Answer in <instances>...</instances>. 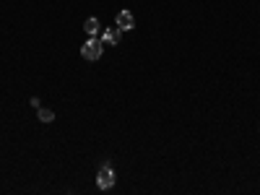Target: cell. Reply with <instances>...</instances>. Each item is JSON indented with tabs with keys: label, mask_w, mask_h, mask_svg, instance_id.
Here are the masks:
<instances>
[{
	"label": "cell",
	"mask_w": 260,
	"mask_h": 195,
	"mask_svg": "<svg viewBox=\"0 0 260 195\" xmlns=\"http://www.w3.org/2000/svg\"><path fill=\"white\" fill-rule=\"evenodd\" d=\"M102 52H104V42L96 39V36H89L86 44L81 47L83 60H99V57H102Z\"/></svg>",
	"instance_id": "6da1fadb"
},
{
	"label": "cell",
	"mask_w": 260,
	"mask_h": 195,
	"mask_svg": "<svg viewBox=\"0 0 260 195\" xmlns=\"http://www.w3.org/2000/svg\"><path fill=\"white\" fill-rule=\"evenodd\" d=\"M114 182H117V177H114V172L110 164H102V169H99V175H96V185H99V190H112Z\"/></svg>",
	"instance_id": "7a4b0ae2"
},
{
	"label": "cell",
	"mask_w": 260,
	"mask_h": 195,
	"mask_svg": "<svg viewBox=\"0 0 260 195\" xmlns=\"http://www.w3.org/2000/svg\"><path fill=\"white\" fill-rule=\"evenodd\" d=\"M114 26H117L120 32H130V29L135 26L133 13H130V11H120V13H117V18H114Z\"/></svg>",
	"instance_id": "3957f363"
},
{
	"label": "cell",
	"mask_w": 260,
	"mask_h": 195,
	"mask_svg": "<svg viewBox=\"0 0 260 195\" xmlns=\"http://www.w3.org/2000/svg\"><path fill=\"white\" fill-rule=\"evenodd\" d=\"M120 36H122V32L117 26H110V29H104L102 32V42L104 44H120Z\"/></svg>",
	"instance_id": "277c9868"
},
{
	"label": "cell",
	"mask_w": 260,
	"mask_h": 195,
	"mask_svg": "<svg viewBox=\"0 0 260 195\" xmlns=\"http://www.w3.org/2000/svg\"><path fill=\"white\" fill-rule=\"evenodd\" d=\"M99 18H86V24H83V32H86L89 36H96L99 34Z\"/></svg>",
	"instance_id": "5b68a950"
},
{
	"label": "cell",
	"mask_w": 260,
	"mask_h": 195,
	"mask_svg": "<svg viewBox=\"0 0 260 195\" xmlns=\"http://www.w3.org/2000/svg\"><path fill=\"white\" fill-rule=\"evenodd\" d=\"M39 120L42 123H52V120H55V112L47 109V107H39Z\"/></svg>",
	"instance_id": "8992f818"
}]
</instances>
